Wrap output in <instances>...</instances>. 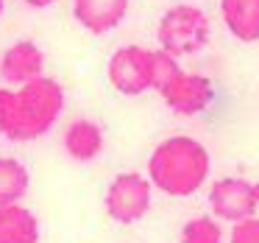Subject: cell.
I'll use <instances>...</instances> for the list:
<instances>
[{"label":"cell","mask_w":259,"mask_h":243,"mask_svg":"<svg viewBox=\"0 0 259 243\" xmlns=\"http://www.w3.org/2000/svg\"><path fill=\"white\" fill-rule=\"evenodd\" d=\"M62 112L64 87L56 79L39 76L23 87H0V134L12 143L39 140Z\"/></svg>","instance_id":"6da1fadb"},{"label":"cell","mask_w":259,"mask_h":243,"mask_svg":"<svg viewBox=\"0 0 259 243\" xmlns=\"http://www.w3.org/2000/svg\"><path fill=\"white\" fill-rule=\"evenodd\" d=\"M212 157L195 137L176 134L162 140L148 157V182L170 198H190L206 185Z\"/></svg>","instance_id":"7a4b0ae2"},{"label":"cell","mask_w":259,"mask_h":243,"mask_svg":"<svg viewBox=\"0 0 259 243\" xmlns=\"http://www.w3.org/2000/svg\"><path fill=\"white\" fill-rule=\"evenodd\" d=\"M159 48L170 56H192V53L203 51L212 37V25L201 6L192 3H176L159 17L156 25Z\"/></svg>","instance_id":"3957f363"},{"label":"cell","mask_w":259,"mask_h":243,"mask_svg":"<svg viewBox=\"0 0 259 243\" xmlns=\"http://www.w3.org/2000/svg\"><path fill=\"white\" fill-rule=\"evenodd\" d=\"M153 204V185L148 182V176L137 173V170H125L117 173L106 187L103 196V210L114 224H137L151 213Z\"/></svg>","instance_id":"277c9868"},{"label":"cell","mask_w":259,"mask_h":243,"mask_svg":"<svg viewBox=\"0 0 259 243\" xmlns=\"http://www.w3.org/2000/svg\"><path fill=\"white\" fill-rule=\"evenodd\" d=\"M109 84L120 95H142L153 90V51L142 45H123L109 56Z\"/></svg>","instance_id":"5b68a950"},{"label":"cell","mask_w":259,"mask_h":243,"mask_svg":"<svg viewBox=\"0 0 259 243\" xmlns=\"http://www.w3.org/2000/svg\"><path fill=\"white\" fill-rule=\"evenodd\" d=\"M209 210L214 213V218L229 221V224L256 215L259 201H256V193H253V182L240 179V176L218 179L209 190Z\"/></svg>","instance_id":"8992f818"},{"label":"cell","mask_w":259,"mask_h":243,"mask_svg":"<svg viewBox=\"0 0 259 243\" xmlns=\"http://www.w3.org/2000/svg\"><path fill=\"white\" fill-rule=\"evenodd\" d=\"M159 95L173 115L192 118V115H201L214 101V84L201 73H184L181 70Z\"/></svg>","instance_id":"52a82bcc"},{"label":"cell","mask_w":259,"mask_h":243,"mask_svg":"<svg viewBox=\"0 0 259 243\" xmlns=\"http://www.w3.org/2000/svg\"><path fill=\"white\" fill-rule=\"evenodd\" d=\"M45 76V53L34 40H20L0 56V81L6 87H23Z\"/></svg>","instance_id":"ba28073f"},{"label":"cell","mask_w":259,"mask_h":243,"mask_svg":"<svg viewBox=\"0 0 259 243\" xmlns=\"http://www.w3.org/2000/svg\"><path fill=\"white\" fill-rule=\"evenodd\" d=\"M131 0H73V17L87 34L103 37L125 20Z\"/></svg>","instance_id":"9c48e42d"},{"label":"cell","mask_w":259,"mask_h":243,"mask_svg":"<svg viewBox=\"0 0 259 243\" xmlns=\"http://www.w3.org/2000/svg\"><path fill=\"white\" fill-rule=\"evenodd\" d=\"M220 17L234 40L259 42V0H220Z\"/></svg>","instance_id":"30bf717a"},{"label":"cell","mask_w":259,"mask_h":243,"mask_svg":"<svg viewBox=\"0 0 259 243\" xmlns=\"http://www.w3.org/2000/svg\"><path fill=\"white\" fill-rule=\"evenodd\" d=\"M64 151L75 162H92L103 151V126L87 118L73 120L64 131Z\"/></svg>","instance_id":"8fae6325"},{"label":"cell","mask_w":259,"mask_h":243,"mask_svg":"<svg viewBox=\"0 0 259 243\" xmlns=\"http://www.w3.org/2000/svg\"><path fill=\"white\" fill-rule=\"evenodd\" d=\"M0 243H39V221L23 204L0 207Z\"/></svg>","instance_id":"7c38bea8"},{"label":"cell","mask_w":259,"mask_h":243,"mask_svg":"<svg viewBox=\"0 0 259 243\" xmlns=\"http://www.w3.org/2000/svg\"><path fill=\"white\" fill-rule=\"evenodd\" d=\"M31 187V173L20 159L0 157V207L3 204H20Z\"/></svg>","instance_id":"4fadbf2b"},{"label":"cell","mask_w":259,"mask_h":243,"mask_svg":"<svg viewBox=\"0 0 259 243\" xmlns=\"http://www.w3.org/2000/svg\"><path fill=\"white\" fill-rule=\"evenodd\" d=\"M181 243H223V229L212 215H198L181 226Z\"/></svg>","instance_id":"5bb4252c"},{"label":"cell","mask_w":259,"mask_h":243,"mask_svg":"<svg viewBox=\"0 0 259 243\" xmlns=\"http://www.w3.org/2000/svg\"><path fill=\"white\" fill-rule=\"evenodd\" d=\"M179 73H181L179 59L170 56V53H164L162 48H156V51H153V90L162 92Z\"/></svg>","instance_id":"9a60e30c"},{"label":"cell","mask_w":259,"mask_h":243,"mask_svg":"<svg viewBox=\"0 0 259 243\" xmlns=\"http://www.w3.org/2000/svg\"><path fill=\"white\" fill-rule=\"evenodd\" d=\"M229 243H259V218L256 215H251L245 221H237L231 226Z\"/></svg>","instance_id":"2e32d148"},{"label":"cell","mask_w":259,"mask_h":243,"mask_svg":"<svg viewBox=\"0 0 259 243\" xmlns=\"http://www.w3.org/2000/svg\"><path fill=\"white\" fill-rule=\"evenodd\" d=\"M25 6H31V9H51L56 0H23Z\"/></svg>","instance_id":"e0dca14e"},{"label":"cell","mask_w":259,"mask_h":243,"mask_svg":"<svg viewBox=\"0 0 259 243\" xmlns=\"http://www.w3.org/2000/svg\"><path fill=\"white\" fill-rule=\"evenodd\" d=\"M253 193H256V201H259V182H253Z\"/></svg>","instance_id":"ac0fdd59"},{"label":"cell","mask_w":259,"mask_h":243,"mask_svg":"<svg viewBox=\"0 0 259 243\" xmlns=\"http://www.w3.org/2000/svg\"><path fill=\"white\" fill-rule=\"evenodd\" d=\"M3 9H6V0H0V17H3Z\"/></svg>","instance_id":"d6986e66"}]
</instances>
